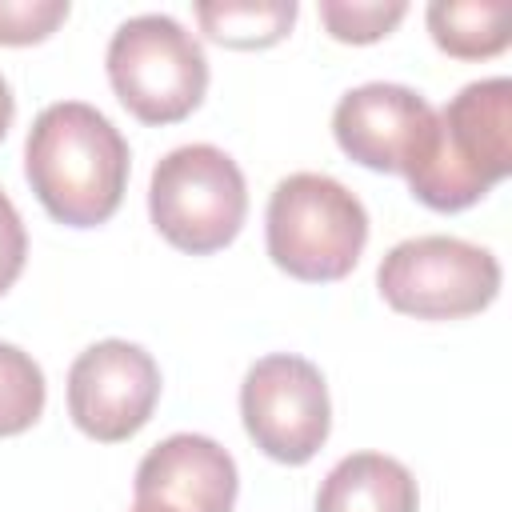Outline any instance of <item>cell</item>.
<instances>
[{"mask_svg":"<svg viewBox=\"0 0 512 512\" xmlns=\"http://www.w3.org/2000/svg\"><path fill=\"white\" fill-rule=\"evenodd\" d=\"M128 140L84 100L48 104L24 144V176L44 212L68 228L104 224L128 188Z\"/></svg>","mask_w":512,"mask_h":512,"instance_id":"cell-1","label":"cell"},{"mask_svg":"<svg viewBox=\"0 0 512 512\" xmlns=\"http://www.w3.org/2000/svg\"><path fill=\"white\" fill-rule=\"evenodd\" d=\"M512 172V80L464 84L440 112L424 156L404 172L432 212H464Z\"/></svg>","mask_w":512,"mask_h":512,"instance_id":"cell-2","label":"cell"},{"mask_svg":"<svg viewBox=\"0 0 512 512\" xmlns=\"http://www.w3.org/2000/svg\"><path fill=\"white\" fill-rule=\"evenodd\" d=\"M264 240L272 264L292 280H344L368 244V212L340 180L292 172L268 196Z\"/></svg>","mask_w":512,"mask_h":512,"instance_id":"cell-3","label":"cell"},{"mask_svg":"<svg viewBox=\"0 0 512 512\" xmlns=\"http://www.w3.org/2000/svg\"><path fill=\"white\" fill-rule=\"evenodd\" d=\"M104 64L112 92L144 124H176L192 116L208 92V56L200 40L160 12L124 20L108 40Z\"/></svg>","mask_w":512,"mask_h":512,"instance_id":"cell-4","label":"cell"},{"mask_svg":"<svg viewBox=\"0 0 512 512\" xmlns=\"http://www.w3.org/2000/svg\"><path fill=\"white\" fill-rule=\"evenodd\" d=\"M148 212L156 232L188 252L208 256L228 248L248 216V184L240 164L216 144L172 148L148 184Z\"/></svg>","mask_w":512,"mask_h":512,"instance_id":"cell-5","label":"cell"},{"mask_svg":"<svg viewBox=\"0 0 512 512\" xmlns=\"http://www.w3.org/2000/svg\"><path fill=\"white\" fill-rule=\"evenodd\" d=\"M388 308L416 320H460L500 296V260L460 236H412L388 248L376 268Z\"/></svg>","mask_w":512,"mask_h":512,"instance_id":"cell-6","label":"cell"},{"mask_svg":"<svg viewBox=\"0 0 512 512\" xmlns=\"http://www.w3.org/2000/svg\"><path fill=\"white\" fill-rule=\"evenodd\" d=\"M240 416L252 444L276 464H308L332 428L328 384L296 352L256 360L240 384Z\"/></svg>","mask_w":512,"mask_h":512,"instance_id":"cell-7","label":"cell"},{"mask_svg":"<svg viewBox=\"0 0 512 512\" xmlns=\"http://www.w3.org/2000/svg\"><path fill=\"white\" fill-rule=\"evenodd\" d=\"M160 400V368L152 352L132 340H100L84 348L68 368V416L100 440L120 444L136 436Z\"/></svg>","mask_w":512,"mask_h":512,"instance_id":"cell-8","label":"cell"},{"mask_svg":"<svg viewBox=\"0 0 512 512\" xmlns=\"http://www.w3.org/2000/svg\"><path fill=\"white\" fill-rule=\"evenodd\" d=\"M436 132V108L404 84H360L340 96L332 136L340 152L372 172H408Z\"/></svg>","mask_w":512,"mask_h":512,"instance_id":"cell-9","label":"cell"},{"mask_svg":"<svg viewBox=\"0 0 512 512\" xmlns=\"http://www.w3.org/2000/svg\"><path fill=\"white\" fill-rule=\"evenodd\" d=\"M132 488L136 500L168 512H232L240 476L236 460L212 436L176 432L140 460Z\"/></svg>","mask_w":512,"mask_h":512,"instance_id":"cell-10","label":"cell"},{"mask_svg":"<svg viewBox=\"0 0 512 512\" xmlns=\"http://www.w3.org/2000/svg\"><path fill=\"white\" fill-rule=\"evenodd\" d=\"M316 512H420V492L400 460L384 452H352L324 476Z\"/></svg>","mask_w":512,"mask_h":512,"instance_id":"cell-11","label":"cell"},{"mask_svg":"<svg viewBox=\"0 0 512 512\" xmlns=\"http://www.w3.org/2000/svg\"><path fill=\"white\" fill-rule=\"evenodd\" d=\"M428 20V32L436 40L440 52L456 56V60H484V56H496L508 48L512 32H508V20H512V8L504 0L496 4H460V0H436L428 4L424 12Z\"/></svg>","mask_w":512,"mask_h":512,"instance_id":"cell-12","label":"cell"},{"mask_svg":"<svg viewBox=\"0 0 512 512\" xmlns=\"http://www.w3.org/2000/svg\"><path fill=\"white\" fill-rule=\"evenodd\" d=\"M296 0H200L196 20L208 40L224 48H272L296 24Z\"/></svg>","mask_w":512,"mask_h":512,"instance_id":"cell-13","label":"cell"},{"mask_svg":"<svg viewBox=\"0 0 512 512\" xmlns=\"http://www.w3.org/2000/svg\"><path fill=\"white\" fill-rule=\"evenodd\" d=\"M44 396L48 388L40 364L24 348L0 340V436L28 432L44 412Z\"/></svg>","mask_w":512,"mask_h":512,"instance_id":"cell-14","label":"cell"},{"mask_svg":"<svg viewBox=\"0 0 512 512\" xmlns=\"http://www.w3.org/2000/svg\"><path fill=\"white\" fill-rule=\"evenodd\" d=\"M408 16L404 0H320V20L340 44H376Z\"/></svg>","mask_w":512,"mask_h":512,"instance_id":"cell-15","label":"cell"},{"mask_svg":"<svg viewBox=\"0 0 512 512\" xmlns=\"http://www.w3.org/2000/svg\"><path fill=\"white\" fill-rule=\"evenodd\" d=\"M68 20V0H0V44L24 48L48 40Z\"/></svg>","mask_w":512,"mask_h":512,"instance_id":"cell-16","label":"cell"},{"mask_svg":"<svg viewBox=\"0 0 512 512\" xmlns=\"http://www.w3.org/2000/svg\"><path fill=\"white\" fill-rule=\"evenodd\" d=\"M24 260H28V232H24V220H20L16 204L0 192V296L16 284V276L24 272Z\"/></svg>","mask_w":512,"mask_h":512,"instance_id":"cell-17","label":"cell"},{"mask_svg":"<svg viewBox=\"0 0 512 512\" xmlns=\"http://www.w3.org/2000/svg\"><path fill=\"white\" fill-rule=\"evenodd\" d=\"M12 116H16V100H12V88H8V80L0 76V140L8 136V128H12Z\"/></svg>","mask_w":512,"mask_h":512,"instance_id":"cell-18","label":"cell"},{"mask_svg":"<svg viewBox=\"0 0 512 512\" xmlns=\"http://www.w3.org/2000/svg\"><path fill=\"white\" fill-rule=\"evenodd\" d=\"M132 512H168V508H160V504H144V500H136V504H132Z\"/></svg>","mask_w":512,"mask_h":512,"instance_id":"cell-19","label":"cell"}]
</instances>
